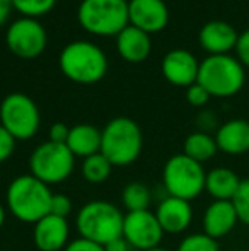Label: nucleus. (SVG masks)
I'll list each match as a JSON object with an SVG mask.
<instances>
[{"instance_id": "1", "label": "nucleus", "mask_w": 249, "mask_h": 251, "mask_svg": "<svg viewBox=\"0 0 249 251\" xmlns=\"http://www.w3.org/2000/svg\"><path fill=\"white\" fill-rule=\"evenodd\" d=\"M50 186L33 175H21L7 186L5 200L9 212L21 222L36 224L40 219L50 214L51 205Z\"/></svg>"}, {"instance_id": "2", "label": "nucleus", "mask_w": 249, "mask_h": 251, "mask_svg": "<svg viewBox=\"0 0 249 251\" xmlns=\"http://www.w3.org/2000/svg\"><path fill=\"white\" fill-rule=\"evenodd\" d=\"M143 137L138 123L128 116L110 120L101 130V154L113 166H130L142 154Z\"/></svg>"}, {"instance_id": "3", "label": "nucleus", "mask_w": 249, "mask_h": 251, "mask_svg": "<svg viewBox=\"0 0 249 251\" xmlns=\"http://www.w3.org/2000/svg\"><path fill=\"white\" fill-rule=\"evenodd\" d=\"M125 215L114 203L92 200L82 205L75 217V227L80 238L104 246L123 236Z\"/></svg>"}, {"instance_id": "4", "label": "nucleus", "mask_w": 249, "mask_h": 251, "mask_svg": "<svg viewBox=\"0 0 249 251\" xmlns=\"http://www.w3.org/2000/svg\"><path fill=\"white\" fill-rule=\"evenodd\" d=\"M210 96L230 98L236 96L246 82L244 67L236 56L229 55H208L203 62H200L198 79Z\"/></svg>"}, {"instance_id": "5", "label": "nucleus", "mask_w": 249, "mask_h": 251, "mask_svg": "<svg viewBox=\"0 0 249 251\" xmlns=\"http://www.w3.org/2000/svg\"><path fill=\"white\" fill-rule=\"evenodd\" d=\"M62 72L73 82L92 84L108 70V56L97 45L86 40L70 41L58 56Z\"/></svg>"}, {"instance_id": "6", "label": "nucleus", "mask_w": 249, "mask_h": 251, "mask_svg": "<svg viewBox=\"0 0 249 251\" xmlns=\"http://www.w3.org/2000/svg\"><path fill=\"white\" fill-rule=\"evenodd\" d=\"M206 173L203 164L189 159L188 155L174 154L162 168V185L167 195L183 200H195L205 190Z\"/></svg>"}, {"instance_id": "7", "label": "nucleus", "mask_w": 249, "mask_h": 251, "mask_svg": "<svg viewBox=\"0 0 249 251\" xmlns=\"http://www.w3.org/2000/svg\"><path fill=\"white\" fill-rule=\"evenodd\" d=\"M77 16L91 33L118 34L130 23L128 0H82Z\"/></svg>"}, {"instance_id": "8", "label": "nucleus", "mask_w": 249, "mask_h": 251, "mask_svg": "<svg viewBox=\"0 0 249 251\" xmlns=\"http://www.w3.org/2000/svg\"><path fill=\"white\" fill-rule=\"evenodd\" d=\"M75 168V155L67 144H57L46 140L33 151L29 157L31 175L48 186L58 185L70 178Z\"/></svg>"}, {"instance_id": "9", "label": "nucleus", "mask_w": 249, "mask_h": 251, "mask_svg": "<svg viewBox=\"0 0 249 251\" xmlns=\"http://www.w3.org/2000/svg\"><path fill=\"white\" fill-rule=\"evenodd\" d=\"M41 116L36 102L24 93H10L0 102V125L16 140L36 135Z\"/></svg>"}, {"instance_id": "10", "label": "nucleus", "mask_w": 249, "mask_h": 251, "mask_svg": "<svg viewBox=\"0 0 249 251\" xmlns=\"http://www.w3.org/2000/svg\"><path fill=\"white\" fill-rule=\"evenodd\" d=\"M5 41L17 56L34 58L46 47V29L34 17H21L9 26Z\"/></svg>"}, {"instance_id": "11", "label": "nucleus", "mask_w": 249, "mask_h": 251, "mask_svg": "<svg viewBox=\"0 0 249 251\" xmlns=\"http://www.w3.org/2000/svg\"><path fill=\"white\" fill-rule=\"evenodd\" d=\"M123 238L133 250L147 251L159 248L164 238V231L157 222L154 212H126L123 221Z\"/></svg>"}, {"instance_id": "12", "label": "nucleus", "mask_w": 249, "mask_h": 251, "mask_svg": "<svg viewBox=\"0 0 249 251\" xmlns=\"http://www.w3.org/2000/svg\"><path fill=\"white\" fill-rule=\"evenodd\" d=\"M200 62L191 51L184 48H174L162 58V74L174 86L189 87L198 79Z\"/></svg>"}, {"instance_id": "13", "label": "nucleus", "mask_w": 249, "mask_h": 251, "mask_svg": "<svg viewBox=\"0 0 249 251\" xmlns=\"http://www.w3.org/2000/svg\"><path fill=\"white\" fill-rule=\"evenodd\" d=\"M70 226L67 219L48 214L34 224L33 241L40 251H63L68 245Z\"/></svg>"}, {"instance_id": "14", "label": "nucleus", "mask_w": 249, "mask_h": 251, "mask_svg": "<svg viewBox=\"0 0 249 251\" xmlns=\"http://www.w3.org/2000/svg\"><path fill=\"white\" fill-rule=\"evenodd\" d=\"M128 19L145 33H156L166 27L169 10L164 0H128Z\"/></svg>"}, {"instance_id": "15", "label": "nucleus", "mask_w": 249, "mask_h": 251, "mask_svg": "<svg viewBox=\"0 0 249 251\" xmlns=\"http://www.w3.org/2000/svg\"><path fill=\"white\" fill-rule=\"evenodd\" d=\"M154 214L164 234H181L186 231L193 221L191 201L169 195L157 205Z\"/></svg>"}, {"instance_id": "16", "label": "nucleus", "mask_w": 249, "mask_h": 251, "mask_svg": "<svg viewBox=\"0 0 249 251\" xmlns=\"http://www.w3.org/2000/svg\"><path fill=\"white\" fill-rule=\"evenodd\" d=\"M239 222L232 201L227 200H213L203 214V234L210 236L212 239L219 241L224 236H227L236 224Z\"/></svg>"}, {"instance_id": "17", "label": "nucleus", "mask_w": 249, "mask_h": 251, "mask_svg": "<svg viewBox=\"0 0 249 251\" xmlns=\"http://www.w3.org/2000/svg\"><path fill=\"white\" fill-rule=\"evenodd\" d=\"M200 45L205 48L210 55H226L230 50H236L237 45V31L232 24L226 21H208L200 29Z\"/></svg>"}, {"instance_id": "18", "label": "nucleus", "mask_w": 249, "mask_h": 251, "mask_svg": "<svg viewBox=\"0 0 249 251\" xmlns=\"http://www.w3.org/2000/svg\"><path fill=\"white\" fill-rule=\"evenodd\" d=\"M219 151L229 155H243L249 152V122L243 118L229 120L219 126L215 133Z\"/></svg>"}, {"instance_id": "19", "label": "nucleus", "mask_w": 249, "mask_h": 251, "mask_svg": "<svg viewBox=\"0 0 249 251\" xmlns=\"http://www.w3.org/2000/svg\"><path fill=\"white\" fill-rule=\"evenodd\" d=\"M116 48L120 55L128 62H140L147 58L152 48L149 33H145L140 27L128 24L125 29L116 34Z\"/></svg>"}, {"instance_id": "20", "label": "nucleus", "mask_w": 249, "mask_h": 251, "mask_svg": "<svg viewBox=\"0 0 249 251\" xmlns=\"http://www.w3.org/2000/svg\"><path fill=\"white\" fill-rule=\"evenodd\" d=\"M67 147L75 157H89L101 152V130L91 123H79L70 126Z\"/></svg>"}, {"instance_id": "21", "label": "nucleus", "mask_w": 249, "mask_h": 251, "mask_svg": "<svg viewBox=\"0 0 249 251\" xmlns=\"http://www.w3.org/2000/svg\"><path fill=\"white\" fill-rule=\"evenodd\" d=\"M243 179L229 168H213L206 173L205 179V192L213 200H227L232 201L234 195L239 190Z\"/></svg>"}, {"instance_id": "22", "label": "nucleus", "mask_w": 249, "mask_h": 251, "mask_svg": "<svg viewBox=\"0 0 249 251\" xmlns=\"http://www.w3.org/2000/svg\"><path fill=\"white\" fill-rule=\"evenodd\" d=\"M215 137H212L206 132H193L184 139L183 144V154L188 155L189 159L203 164L205 161H210L217 154Z\"/></svg>"}, {"instance_id": "23", "label": "nucleus", "mask_w": 249, "mask_h": 251, "mask_svg": "<svg viewBox=\"0 0 249 251\" xmlns=\"http://www.w3.org/2000/svg\"><path fill=\"white\" fill-rule=\"evenodd\" d=\"M152 201V193L149 186L140 181H132L121 192V203L126 212H140L149 210V205Z\"/></svg>"}, {"instance_id": "24", "label": "nucleus", "mask_w": 249, "mask_h": 251, "mask_svg": "<svg viewBox=\"0 0 249 251\" xmlns=\"http://www.w3.org/2000/svg\"><path fill=\"white\" fill-rule=\"evenodd\" d=\"M113 168L114 166L101 152H97V154H92L84 159L82 176L91 185H101V183H104L111 176Z\"/></svg>"}, {"instance_id": "25", "label": "nucleus", "mask_w": 249, "mask_h": 251, "mask_svg": "<svg viewBox=\"0 0 249 251\" xmlns=\"http://www.w3.org/2000/svg\"><path fill=\"white\" fill-rule=\"evenodd\" d=\"M176 251H220L219 241L212 239L203 232H195L183 238Z\"/></svg>"}, {"instance_id": "26", "label": "nucleus", "mask_w": 249, "mask_h": 251, "mask_svg": "<svg viewBox=\"0 0 249 251\" xmlns=\"http://www.w3.org/2000/svg\"><path fill=\"white\" fill-rule=\"evenodd\" d=\"M57 0H12V7H16L24 17H38L51 10Z\"/></svg>"}, {"instance_id": "27", "label": "nucleus", "mask_w": 249, "mask_h": 251, "mask_svg": "<svg viewBox=\"0 0 249 251\" xmlns=\"http://www.w3.org/2000/svg\"><path fill=\"white\" fill-rule=\"evenodd\" d=\"M232 205L236 208L239 222H243L244 226H249V178L241 181L239 190L232 199Z\"/></svg>"}, {"instance_id": "28", "label": "nucleus", "mask_w": 249, "mask_h": 251, "mask_svg": "<svg viewBox=\"0 0 249 251\" xmlns=\"http://www.w3.org/2000/svg\"><path fill=\"white\" fill-rule=\"evenodd\" d=\"M70 212H72V200L67 195H63V193H53L51 205H50V214L67 219Z\"/></svg>"}, {"instance_id": "29", "label": "nucleus", "mask_w": 249, "mask_h": 251, "mask_svg": "<svg viewBox=\"0 0 249 251\" xmlns=\"http://www.w3.org/2000/svg\"><path fill=\"white\" fill-rule=\"evenodd\" d=\"M210 98L212 96L208 94V91H206L205 87L198 82L191 84L186 91V100H188L189 104H193V106H205Z\"/></svg>"}, {"instance_id": "30", "label": "nucleus", "mask_w": 249, "mask_h": 251, "mask_svg": "<svg viewBox=\"0 0 249 251\" xmlns=\"http://www.w3.org/2000/svg\"><path fill=\"white\" fill-rule=\"evenodd\" d=\"M16 151V139L0 125V164L5 162Z\"/></svg>"}, {"instance_id": "31", "label": "nucleus", "mask_w": 249, "mask_h": 251, "mask_svg": "<svg viewBox=\"0 0 249 251\" xmlns=\"http://www.w3.org/2000/svg\"><path fill=\"white\" fill-rule=\"evenodd\" d=\"M236 51H237V60L243 63V67H248L249 69V29L243 31L239 34Z\"/></svg>"}, {"instance_id": "32", "label": "nucleus", "mask_w": 249, "mask_h": 251, "mask_svg": "<svg viewBox=\"0 0 249 251\" xmlns=\"http://www.w3.org/2000/svg\"><path fill=\"white\" fill-rule=\"evenodd\" d=\"M63 251H104V246L97 245L94 241H89V239L77 238L73 241H70Z\"/></svg>"}, {"instance_id": "33", "label": "nucleus", "mask_w": 249, "mask_h": 251, "mask_svg": "<svg viewBox=\"0 0 249 251\" xmlns=\"http://www.w3.org/2000/svg\"><path fill=\"white\" fill-rule=\"evenodd\" d=\"M68 132L70 128L65 125L63 122H57L50 126V132H48V140L57 144H65L67 139H68Z\"/></svg>"}, {"instance_id": "34", "label": "nucleus", "mask_w": 249, "mask_h": 251, "mask_svg": "<svg viewBox=\"0 0 249 251\" xmlns=\"http://www.w3.org/2000/svg\"><path fill=\"white\" fill-rule=\"evenodd\" d=\"M133 248L130 246V243L126 241L123 236H120V238L113 239V241H110L108 245H104V251H132Z\"/></svg>"}, {"instance_id": "35", "label": "nucleus", "mask_w": 249, "mask_h": 251, "mask_svg": "<svg viewBox=\"0 0 249 251\" xmlns=\"http://www.w3.org/2000/svg\"><path fill=\"white\" fill-rule=\"evenodd\" d=\"M12 9V0H0V26L7 21Z\"/></svg>"}, {"instance_id": "36", "label": "nucleus", "mask_w": 249, "mask_h": 251, "mask_svg": "<svg viewBox=\"0 0 249 251\" xmlns=\"http://www.w3.org/2000/svg\"><path fill=\"white\" fill-rule=\"evenodd\" d=\"M5 219H7L5 207H3V205L0 203V229H2V227H3V224H5Z\"/></svg>"}, {"instance_id": "37", "label": "nucleus", "mask_w": 249, "mask_h": 251, "mask_svg": "<svg viewBox=\"0 0 249 251\" xmlns=\"http://www.w3.org/2000/svg\"><path fill=\"white\" fill-rule=\"evenodd\" d=\"M147 251H171V250H166V248H160V246H159V248H154V250H147Z\"/></svg>"}]
</instances>
